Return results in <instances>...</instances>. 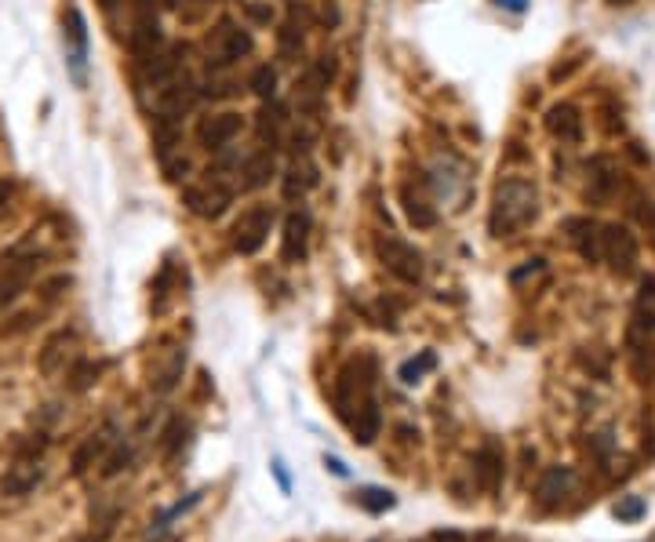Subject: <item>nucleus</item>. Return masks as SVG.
Instances as JSON below:
<instances>
[{"mask_svg": "<svg viewBox=\"0 0 655 542\" xmlns=\"http://www.w3.org/2000/svg\"><path fill=\"white\" fill-rule=\"evenodd\" d=\"M37 266H41V255H26V259H19V262H8V273L0 277V313L26 292V284H30V277L37 273Z\"/></svg>", "mask_w": 655, "mask_h": 542, "instance_id": "4468645a", "label": "nucleus"}, {"mask_svg": "<svg viewBox=\"0 0 655 542\" xmlns=\"http://www.w3.org/2000/svg\"><path fill=\"white\" fill-rule=\"evenodd\" d=\"M273 473H277V484H281V492H292V481H288V473H284V462L273 459Z\"/></svg>", "mask_w": 655, "mask_h": 542, "instance_id": "c9c22d12", "label": "nucleus"}, {"mask_svg": "<svg viewBox=\"0 0 655 542\" xmlns=\"http://www.w3.org/2000/svg\"><path fill=\"white\" fill-rule=\"evenodd\" d=\"M575 484H579V477H575L572 466H550V470L539 477V484H535V502H539V510H546V513L565 510L568 499L575 495Z\"/></svg>", "mask_w": 655, "mask_h": 542, "instance_id": "1a4fd4ad", "label": "nucleus"}, {"mask_svg": "<svg viewBox=\"0 0 655 542\" xmlns=\"http://www.w3.org/2000/svg\"><path fill=\"white\" fill-rule=\"evenodd\" d=\"M252 91L259 95L262 102H270V99H277V70L273 66H259V70L252 73Z\"/></svg>", "mask_w": 655, "mask_h": 542, "instance_id": "bb28decb", "label": "nucleus"}, {"mask_svg": "<svg viewBox=\"0 0 655 542\" xmlns=\"http://www.w3.org/2000/svg\"><path fill=\"white\" fill-rule=\"evenodd\" d=\"M626 350L634 364L637 382L655 379V306H634V317L626 324Z\"/></svg>", "mask_w": 655, "mask_h": 542, "instance_id": "7ed1b4c3", "label": "nucleus"}, {"mask_svg": "<svg viewBox=\"0 0 655 542\" xmlns=\"http://www.w3.org/2000/svg\"><path fill=\"white\" fill-rule=\"evenodd\" d=\"M637 306H655V273L641 277V292H637Z\"/></svg>", "mask_w": 655, "mask_h": 542, "instance_id": "473e14b6", "label": "nucleus"}, {"mask_svg": "<svg viewBox=\"0 0 655 542\" xmlns=\"http://www.w3.org/2000/svg\"><path fill=\"white\" fill-rule=\"evenodd\" d=\"M375 379H379V364L372 353L350 357L335 379V415L343 419L357 444H372L383 426L379 401H375Z\"/></svg>", "mask_w": 655, "mask_h": 542, "instance_id": "f257e3e1", "label": "nucleus"}, {"mask_svg": "<svg viewBox=\"0 0 655 542\" xmlns=\"http://www.w3.org/2000/svg\"><path fill=\"white\" fill-rule=\"evenodd\" d=\"M404 215H408V222H412L415 230H430V226H437V211L434 204L426 201V197H419V193L404 190Z\"/></svg>", "mask_w": 655, "mask_h": 542, "instance_id": "b1692460", "label": "nucleus"}, {"mask_svg": "<svg viewBox=\"0 0 655 542\" xmlns=\"http://www.w3.org/2000/svg\"><path fill=\"white\" fill-rule=\"evenodd\" d=\"M601 230H605V222L590 219V215H575V219L565 222L568 241L579 251V259L590 262V266L601 262Z\"/></svg>", "mask_w": 655, "mask_h": 542, "instance_id": "ddd939ff", "label": "nucleus"}, {"mask_svg": "<svg viewBox=\"0 0 655 542\" xmlns=\"http://www.w3.org/2000/svg\"><path fill=\"white\" fill-rule=\"evenodd\" d=\"M241 186L244 190H259V186H266V182L277 175V153H273V146H262V150H255L248 161L241 164Z\"/></svg>", "mask_w": 655, "mask_h": 542, "instance_id": "f3484780", "label": "nucleus"}, {"mask_svg": "<svg viewBox=\"0 0 655 542\" xmlns=\"http://www.w3.org/2000/svg\"><path fill=\"white\" fill-rule=\"evenodd\" d=\"M186 433H190V422L172 419V426L164 430V459H172V455L179 452L182 444H186Z\"/></svg>", "mask_w": 655, "mask_h": 542, "instance_id": "cd10ccee", "label": "nucleus"}, {"mask_svg": "<svg viewBox=\"0 0 655 542\" xmlns=\"http://www.w3.org/2000/svg\"><path fill=\"white\" fill-rule=\"evenodd\" d=\"M324 466H328V470L335 473V477H346V466L339 459H332V455H328V459H324Z\"/></svg>", "mask_w": 655, "mask_h": 542, "instance_id": "4c0bfd02", "label": "nucleus"}, {"mask_svg": "<svg viewBox=\"0 0 655 542\" xmlns=\"http://www.w3.org/2000/svg\"><path fill=\"white\" fill-rule=\"evenodd\" d=\"M615 186H619V179H615V168L608 157H594V164H590V186H586V197L594 204H608L612 201Z\"/></svg>", "mask_w": 655, "mask_h": 542, "instance_id": "6ab92c4d", "label": "nucleus"}, {"mask_svg": "<svg viewBox=\"0 0 655 542\" xmlns=\"http://www.w3.org/2000/svg\"><path fill=\"white\" fill-rule=\"evenodd\" d=\"M539 219V190L532 179H503L492 193V208H488V233L492 237H514L524 226Z\"/></svg>", "mask_w": 655, "mask_h": 542, "instance_id": "f03ea898", "label": "nucleus"}, {"mask_svg": "<svg viewBox=\"0 0 655 542\" xmlns=\"http://www.w3.org/2000/svg\"><path fill=\"white\" fill-rule=\"evenodd\" d=\"M426 542H470L463 532H434Z\"/></svg>", "mask_w": 655, "mask_h": 542, "instance_id": "e433bc0d", "label": "nucleus"}, {"mask_svg": "<svg viewBox=\"0 0 655 542\" xmlns=\"http://www.w3.org/2000/svg\"><path fill=\"white\" fill-rule=\"evenodd\" d=\"M375 255H379V262H383V270H390L397 281H404V284L423 281L426 262H423V255H419L415 244L401 241V237H393V233H383V237L375 241Z\"/></svg>", "mask_w": 655, "mask_h": 542, "instance_id": "423d86ee", "label": "nucleus"}, {"mask_svg": "<svg viewBox=\"0 0 655 542\" xmlns=\"http://www.w3.org/2000/svg\"><path fill=\"white\" fill-rule=\"evenodd\" d=\"M99 372H102V364H91V361H81L77 368L70 372V390H88L91 382L99 379Z\"/></svg>", "mask_w": 655, "mask_h": 542, "instance_id": "c756f323", "label": "nucleus"}, {"mask_svg": "<svg viewBox=\"0 0 655 542\" xmlns=\"http://www.w3.org/2000/svg\"><path fill=\"white\" fill-rule=\"evenodd\" d=\"M11 197H15V179H0V211L8 208Z\"/></svg>", "mask_w": 655, "mask_h": 542, "instance_id": "f704fd0d", "label": "nucleus"}, {"mask_svg": "<svg viewBox=\"0 0 655 542\" xmlns=\"http://www.w3.org/2000/svg\"><path fill=\"white\" fill-rule=\"evenodd\" d=\"M543 270H546L543 259H528V266H524V270H514V284L524 281V277H532V273H543Z\"/></svg>", "mask_w": 655, "mask_h": 542, "instance_id": "72a5a7b5", "label": "nucleus"}, {"mask_svg": "<svg viewBox=\"0 0 655 542\" xmlns=\"http://www.w3.org/2000/svg\"><path fill=\"white\" fill-rule=\"evenodd\" d=\"M601 262H608V270L615 277H634L637 262H641V248H637V237L630 226L608 222L601 230Z\"/></svg>", "mask_w": 655, "mask_h": 542, "instance_id": "39448f33", "label": "nucleus"}, {"mask_svg": "<svg viewBox=\"0 0 655 542\" xmlns=\"http://www.w3.org/2000/svg\"><path fill=\"white\" fill-rule=\"evenodd\" d=\"M310 230H313V219L306 208H295L288 211V219H284V233H281V259L288 266H299L306 259V251H310Z\"/></svg>", "mask_w": 655, "mask_h": 542, "instance_id": "f8f14e48", "label": "nucleus"}, {"mask_svg": "<svg viewBox=\"0 0 655 542\" xmlns=\"http://www.w3.org/2000/svg\"><path fill=\"white\" fill-rule=\"evenodd\" d=\"M41 477H44L41 459H19L8 470V477H4V495H26V492H33V488L41 484Z\"/></svg>", "mask_w": 655, "mask_h": 542, "instance_id": "a211bd4d", "label": "nucleus"}, {"mask_svg": "<svg viewBox=\"0 0 655 542\" xmlns=\"http://www.w3.org/2000/svg\"><path fill=\"white\" fill-rule=\"evenodd\" d=\"M161 48H164V37H161L157 19L135 22V30H131V51L139 55V62H150L153 55H161Z\"/></svg>", "mask_w": 655, "mask_h": 542, "instance_id": "412c9836", "label": "nucleus"}, {"mask_svg": "<svg viewBox=\"0 0 655 542\" xmlns=\"http://www.w3.org/2000/svg\"><path fill=\"white\" fill-rule=\"evenodd\" d=\"M252 48H255L252 33L233 19L215 22L212 30H208V37H204V55H208L212 70H226L233 62H241L244 55H252Z\"/></svg>", "mask_w": 655, "mask_h": 542, "instance_id": "20e7f679", "label": "nucleus"}, {"mask_svg": "<svg viewBox=\"0 0 655 542\" xmlns=\"http://www.w3.org/2000/svg\"><path fill=\"white\" fill-rule=\"evenodd\" d=\"M208 175H212V171H208ZM182 204H186L193 215H201V219H219V215H226V208L233 204V190L222 182V171L215 168V175L208 182L182 190Z\"/></svg>", "mask_w": 655, "mask_h": 542, "instance_id": "6e6552de", "label": "nucleus"}, {"mask_svg": "<svg viewBox=\"0 0 655 542\" xmlns=\"http://www.w3.org/2000/svg\"><path fill=\"white\" fill-rule=\"evenodd\" d=\"M244 128V117L237 110H222V113H212V117H204L201 128H197V139L208 153H222L230 146Z\"/></svg>", "mask_w": 655, "mask_h": 542, "instance_id": "9b49d317", "label": "nucleus"}, {"mask_svg": "<svg viewBox=\"0 0 655 542\" xmlns=\"http://www.w3.org/2000/svg\"><path fill=\"white\" fill-rule=\"evenodd\" d=\"M546 131L561 142H583V113L572 102H554L546 110Z\"/></svg>", "mask_w": 655, "mask_h": 542, "instance_id": "2eb2a0df", "label": "nucleus"}, {"mask_svg": "<svg viewBox=\"0 0 655 542\" xmlns=\"http://www.w3.org/2000/svg\"><path fill=\"white\" fill-rule=\"evenodd\" d=\"M128 459H131L128 448H117V455H110V459H106V466H102V473H106V477H113V473H121L124 466H128Z\"/></svg>", "mask_w": 655, "mask_h": 542, "instance_id": "2f4dec72", "label": "nucleus"}, {"mask_svg": "<svg viewBox=\"0 0 655 542\" xmlns=\"http://www.w3.org/2000/svg\"><path fill=\"white\" fill-rule=\"evenodd\" d=\"M182 368H186V350H179V346H175V350L164 353L161 364H157V368L150 372V386L157 393L175 390V386H179V379H182Z\"/></svg>", "mask_w": 655, "mask_h": 542, "instance_id": "aec40b11", "label": "nucleus"}, {"mask_svg": "<svg viewBox=\"0 0 655 542\" xmlns=\"http://www.w3.org/2000/svg\"><path fill=\"white\" fill-rule=\"evenodd\" d=\"M641 513H645V502L637 499V495H630V499H623L615 506V517H619V521H637Z\"/></svg>", "mask_w": 655, "mask_h": 542, "instance_id": "7c9ffc66", "label": "nucleus"}, {"mask_svg": "<svg viewBox=\"0 0 655 542\" xmlns=\"http://www.w3.org/2000/svg\"><path fill=\"white\" fill-rule=\"evenodd\" d=\"M157 542H175V539H157Z\"/></svg>", "mask_w": 655, "mask_h": 542, "instance_id": "ea45409f", "label": "nucleus"}, {"mask_svg": "<svg viewBox=\"0 0 655 542\" xmlns=\"http://www.w3.org/2000/svg\"><path fill=\"white\" fill-rule=\"evenodd\" d=\"M506 477V455L499 441H484L474 455V481L484 495H499Z\"/></svg>", "mask_w": 655, "mask_h": 542, "instance_id": "9d476101", "label": "nucleus"}, {"mask_svg": "<svg viewBox=\"0 0 655 542\" xmlns=\"http://www.w3.org/2000/svg\"><path fill=\"white\" fill-rule=\"evenodd\" d=\"M70 342H73L70 332H55V335H51L48 346H44V353H41V372L44 375L59 372V361L66 357V350H62V346H70Z\"/></svg>", "mask_w": 655, "mask_h": 542, "instance_id": "393cba45", "label": "nucleus"}, {"mask_svg": "<svg viewBox=\"0 0 655 542\" xmlns=\"http://www.w3.org/2000/svg\"><path fill=\"white\" fill-rule=\"evenodd\" d=\"M434 364H437V357L426 350V353H419V357H412V361H404L401 372H397V379H401L404 386H415V382H423V375L430 372Z\"/></svg>", "mask_w": 655, "mask_h": 542, "instance_id": "a878e982", "label": "nucleus"}, {"mask_svg": "<svg viewBox=\"0 0 655 542\" xmlns=\"http://www.w3.org/2000/svg\"><path fill=\"white\" fill-rule=\"evenodd\" d=\"M113 437H117V426H102L99 433H91L88 441L77 448V455H73V473H77V477H81V473H88L91 462L106 455V448L113 444Z\"/></svg>", "mask_w": 655, "mask_h": 542, "instance_id": "4be33fe9", "label": "nucleus"}, {"mask_svg": "<svg viewBox=\"0 0 655 542\" xmlns=\"http://www.w3.org/2000/svg\"><path fill=\"white\" fill-rule=\"evenodd\" d=\"M357 502H361L364 510H372V513H383V510H390L393 502V492H383V488H364L361 495H357Z\"/></svg>", "mask_w": 655, "mask_h": 542, "instance_id": "c85d7f7f", "label": "nucleus"}, {"mask_svg": "<svg viewBox=\"0 0 655 542\" xmlns=\"http://www.w3.org/2000/svg\"><path fill=\"white\" fill-rule=\"evenodd\" d=\"M499 4H506V8H514V11L524 8V0H499Z\"/></svg>", "mask_w": 655, "mask_h": 542, "instance_id": "58836bf2", "label": "nucleus"}, {"mask_svg": "<svg viewBox=\"0 0 655 542\" xmlns=\"http://www.w3.org/2000/svg\"><path fill=\"white\" fill-rule=\"evenodd\" d=\"M317 179H321V175H317V168H313L306 157H295V161L284 168L281 190H284V197H288V201H303L306 193L317 186Z\"/></svg>", "mask_w": 655, "mask_h": 542, "instance_id": "dca6fc26", "label": "nucleus"}, {"mask_svg": "<svg viewBox=\"0 0 655 542\" xmlns=\"http://www.w3.org/2000/svg\"><path fill=\"white\" fill-rule=\"evenodd\" d=\"M273 222H277V208H273V204H252V208H244L230 230L233 248L241 251V255H255V251L266 244V237H270Z\"/></svg>", "mask_w": 655, "mask_h": 542, "instance_id": "0eeeda50", "label": "nucleus"}, {"mask_svg": "<svg viewBox=\"0 0 655 542\" xmlns=\"http://www.w3.org/2000/svg\"><path fill=\"white\" fill-rule=\"evenodd\" d=\"M284 124H288V110H284L277 99H270L266 106H262V113H259V139H262V146H266V142H270V146H277Z\"/></svg>", "mask_w": 655, "mask_h": 542, "instance_id": "5701e85b", "label": "nucleus"}]
</instances>
